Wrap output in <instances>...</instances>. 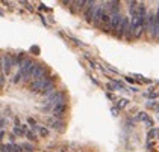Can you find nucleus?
Masks as SVG:
<instances>
[{"instance_id": "3", "label": "nucleus", "mask_w": 159, "mask_h": 152, "mask_svg": "<svg viewBox=\"0 0 159 152\" xmlns=\"http://www.w3.org/2000/svg\"><path fill=\"white\" fill-rule=\"evenodd\" d=\"M129 26H130V17L123 15L121 21H120L117 30H115V36H117V38H124L126 33H127V30H129Z\"/></svg>"}, {"instance_id": "23", "label": "nucleus", "mask_w": 159, "mask_h": 152, "mask_svg": "<svg viewBox=\"0 0 159 152\" xmlns=\"http://www.w3.org/2000/svg\"><path fill=\"white\" fill-rule=\"evenodd\" d=\"M68 39H70L71 42H74V45H82V42H80L79 39H76L74 36H68Z\"/></svg>"}, {"instance_id": "30", "label": "nucleus", "mask_w": 159, "mask_h": 152, "mask_svg": "<svg viewBox=\"0 0 159 152\" xmlns=\"http://www.w3.org/2000/svg\"><path fill=\"white\" fill-rule=\"evenodd\" d=\"M118 110H120L118 107H117V108H111V113H112L114 116H117V115H118Z\"/></svg>"}, {"instance_id": "14", "label": "nucleus", "mask_w": 159, "mask_h": 152, "mask_svg": "<svg viewBox=\"0 0 159 152\" xmlns=\"http://www.w3.org/2000/svg\"><path fill=\"white\" fill-rule=\"evenodd\" d=\"M53 91H55V83H52V84H49L43 92H41V95H46V96H50V95L53 94Z\"/></svg>"}, {"instance_id": "9", "label": "nucleus", "mask_w": 159, "mask_h": 152, "mask_svg": "<svg viewBox=\"0 0 159 152\" xmlns=\"http://www.w3.org/2000/svg\"><path fill=\"white\" fill-rule=\"evenodd\" d=\"M67 112V104L65 103H61V104H58L53 110H52V113H53V117H56V119H61L64 116V113Z\"/></svg>"}, {"instance_id": "26", "label": "nucleus", "mask_w": 159, "mask_h": 152, "mask_svg": "<svg viewBox=\"0 0 159 152\" xmlns=\"http://www.w3.org/2000/svg\"><path fill=\"white\" fill-rule=\"evenodd\" d=\"M27 124H29V125H32V128L37 125V124H35V119H34V117H30V116L27 117Z\"/></svg>"}, {"instance_id": "34", "label": "nucleus", "mask_w": 159, "mask_h": 152, "mask_svg": "<svg viewBox=\"0 0 159 152\" xmlns=\"http://www.w3.org/2000/svg\"><path fill=\"white\" fill-rule=\"evenodd\" d=\"M129 89H130L132 92H138V89H136V87H134V86H132V87H129Z\"/></svg>"}, {"instance_id": "10", "label": "nucleus", "mask_w": 159, "mask_h": 152, "mask_svg": "<svg viewBox=\"0 0 159 152\" xmlns=\"http://www.w3.org/2000/svg\"><path fill=\"white\" fill-rule=\"evenodd\" d=\"M62 125H64V124L61 122V119H56V117H50V119H49V127H50V128L61 129Z\"/></svg>"}, {"instance_id": "22", "label": "nucleus", "mask_w": 159, "mask_h": 152, "mask_svg": "<svg viewBox=\"0 0 159 152\" xmlns=\"http://www.w3.org/2000/svg\"><path fill=\"white\" fill-rule=\"evenodd\" d=\"M5 82H6V77H5V72H0V86H2V87L5 86Z\"/></svg>"}, {"instance_id": "7", "label": "nucleus", "mask_w": 159, "mask_h": 152, "mask_svg": "<svg viewBox=\"0 0 159 152\" xmlns=\"http://www.w3.org/2000/svg\"><path fill=\"white\" fill-rule=\"evenodd\" d=\"M46 71H47V68H46L43 63H35V68H34V72H32V77H30V78L38 80V78L47 77V75H46Z\"/></svg>"}, {"instance_id": "29", "label": "nucleus", "mask_w": 159, "mask_h": 152, "mask_svg": "<svg viewBox=\"0 0 159 152\" xmlns=\"http://www.w3.org/2000/svg\"><path fill=\"white\" fill-rule=\"evenodd\" d=\"M146 96H148V98H156V96H159L158 92H153V94H146Z\"/></svg>"}, {"instance_id": "20", "label": "nucleus", "mask_w": 159, "mask_h": 152, "mask_svg": "<svg viewBox=\"0 0 159 152\" xmlns=\"http://www.w3.org/2000/svg\"><path fill=\"white\" fill-rule=\"evenodd\" d=\"M23 149H25V151H27V152H32V151H34V146H32L30 143H25V145H23Z\"/></svg>"}, {"instance_id": "15", "label": "nucleus", "mask_w": 159, "mask_h": 152, "mask_svg": "<svg viewBox=\"0 0 159 152\" xmlns=\"http://www.w3.org/2000/svg\"><path fill=\"white\" fill-rule=\"evenodd\" d=\"M129 104H130V101H129V99L121 98V99H118V104H117V107H118V108H126Z\"/></svg>"}, {"instance_id": "12", "label": "nucleus", "mask_w": 159, "mask_h": 152, "mask_svg": "<svg viewBox=\"0 0 159 152\" xmlns=\"http://www.w3.org/2000/svg\"><path fill=\"white\" fill-rule=\"evenodd\" d=\"M111 83H112V86L115 87V91H126V86H124V83H123L121 80L112 78V80H111Z\"/></svg>"}, {"instance_id": "25", "label": "nucleus", "mask_w": 159, "mask_h": 152, "mask_svg": "<svg viewBox=\"0 0 159 152\" xmlns=\"http://www.w3.org/2000/svg\"><path fill=\"white\" fill-rule=\"evenodd\" d=\"M30 53H32V54H35V56H38V54H39V48H38L37 45H34V47L30 48Z\"/></svg>"}, {"instance_id": "31", "label": "nucleus", "mask_w": 159, "mask_h": 152, "mask_svg": "<svg viewBox=\"0 0 159 152\" xmlns=\"http://www.w3.org/2000/svg\"><path fill=\"white\" fill-rule=\"evenodd\" d=\"M124 80H126V82H127V83H130V84H132V83H135V80H134V78H132V77H127V75L124 77Z\"/></svg>"}, {"instance_id": "19", "label": "nucleus", "mask_w": 159, "mask_h": 152, "mask_svg": "<svg viewBox=\"0 0 159 152\" xmlns=\"http://www.w3.org/2000/svg\"><path fill=\"white\" fill-rule=\"evenodd\" d=\"M26 136H27V139H29V140H37V134H35V131H32V129H30V131H27V133H26Z\"/></svg>"}, {"instance_id": "17", "label": "nucleus", "mask_w": 159, "mask_h": 152, "mask_svg": "<svg viewBox=\"0 0 159 152\" xmlns=\"http://www.w3.org/2000/svg\"><path fill=\"white\" fill-rule=\"evenodd\" d=\"M20 80H25V78H23V74H21L20 71H18V72H17V74L14 75L12 83H14V84H15V83H18V82H20Z\"/></svg>"}, {"instance_id": "4", "label": "nucleus", "mask_w": 159, "mask_h": 152, "mask_svg": "<svg viewBox=\"0 0 159 152\" xmlns=\"http://www.w3.org/2000/svg\"><path fill=\"white\" fill-rule=\"evenodd\" d=\"M97 5L98 2H86V6H85V14H84V18H85L86 23H93L94 20V14H96V9H97Z\"/></svg>"}, {"instance_id": "21", "label": "nucleus", "mask_w": 159, "mask_h": 152, "mask_svg": "<svg viewBox=\"0 0 159 152\" xmlns=\"http://www.w3.org/2000/svg\"><path fill=\"white\" fill-rule=\"evenodd\" d=\"M88 62H89V66H91V70H98V65L96 63V62H94V60H93V59H89Z\"/></svg>"}, {"instance_id": "16", "label": "nucleus", "mask_w": 159, "mask_h": 152, "mask_svg": "<svg viewBox=\"0 0 159 152\" xmlns=\"http://www.w3.org/2000/svg\"><path fill=\"white\" fill-rule=\"evenodd\" d=\"M147 119H148V116H147V113H144V112H139L136 115V117H135V120H141V122H147Z\"/></svg>"}, {"instance_id": "5", "label": "nucleus", "mask_w": 159, "mask_h": 152, "mask_svg": "<svg viewBox=\"0 0 159 152\" xmlns=\"http://www.w3.org/2000/svg\"><path fill=\"white\" fill-rule=\"evenodd\" d=\"M105 12H106L105 2H98L97 9H96V14H94V20H93V24H94V26H100V24H102V20H103Z\"/></svg>"}, {"instance_id": "8", "label": "nucleus", "mask_w": 159, "mask_h": 152, "mask_svg": "<svg viewBox=\"0 0 159 152\" xmlns=\"http://www.w3.org/2000/svg\"><path fill=\"white\" fill-rule=\"evenodd\" d=\"M0 62H2V72L8 74V72L11 71V68H12V60H11V56H9V54H2Z\"/></svg>"}, {"instance_id": "2", "label": "nucleus", "mask_w": 159, "mask_h": 152, "mask_svg": "<svg viewBox=\"0 0 159 152\" xmlns=\"http://www.w3.org/2000/svg\"><path fill=\"white\" fill-rule=\"evenodd\" d=\"M34 68H35V62L32 59H25L23 63L20 65V72L23 74V78L25 80H29L32 77V72H34Z\"/></svg>"}, {"instance_id": "1", "label": "nucleus", "mask_w": 159, "mask_h": 152, "mask_svg": "<svg viewBox=\"0 0 159 152\" xmlns=\"http://www.w3.org/2000/svg\"><path fill=\"white\" fill-rule=\"evenodd\" d=\"M55 83V77L53 75H47V77H43V78H38V80H34L30 83L29 89L34 92V94H41L49 84Z\"/></svg>"}, {"instance_id": "27", "label": "nucleus", "mask_w": 159, "mask_h": 152, "mask_svg": "<svg viewBox=\"0 0 159 152\" xmlns=\"http://www.w3.org/2000/svg\"><path fill=\"white\" fill-rule=\"evenodd\" d=\"M12 145H14V151H15V152H21V151H23V146L15 145V143H12Z\"/></svg>"}, {"instance_id": "33", "label": "nucleus", "mask_w": 159, "mask_h": 152, "mask_svg": "<svg viewBox=\"0 0 159 152\" xmlns=\"http://www.w3.org/2000/svg\"><path fill=\"white\" fill-rule=\"evenodd\" d=\"M155 105H156L155 101H148V103H147V107H155Z\"/></svg>"}, {"instance_id": "11", "label": "nucleus", "mask_w": 159, "mask_h": 152, "mask_svg": "<svg viewBox=\"0 0 159 152\" xmlns=\"http://www.w3.org/2000/svg\"><path fill=\"white\" fill-rule=\"evenodd\" d=\"M71 11L76 12V11H80V9H85L84 6H86V2H84V0H79V2H71Z\"/></svg>"}, {"instance_id": "24", "label": "nucleus", "mask_w": 159, "mask_h": 152, "mask_svg": "<svg viewBox=\"0 0 159 152\" xmlns=\"http://www.w3.org/2000/svg\"><path fill=\"white\" fill-rule=\"evenodd\" d=\"M6 122H8V120H6V117H5V116L0 117V128H2V129H5V125H6Z\"/></svg>"}, {"instance_id": "13", "label": "nucleus", "mask_w": 159, "mask_h": 152, "mask_svg": "<svg viewBox=\"0 0 159 152\" xmlns=\"http://www.w3.org/2000/svg\"><path fill=\"white\" fill-rule=\"evenodd\" d=\"M32 131H38L43 137H47V136H49V129L46 128V127H43V125H35V127L32 128Z\"/></svg>"}, {"instance_id": "6", "label": "nucleus", "mask_w": 159, "mask_h": 152, "mask_svg": "<svg viewBox=\"0 0 159 152\" xmlns=\"http://www.w3.org/2000/svg\"><path fill=\"white\" fill-rule=\"evenodd\" d=\"M121 18H123V15L120 14V11L111 12V23H109V27H108V32L115 33V30H117L118 24H120V21H121Z\"/></svg>"}, {"instance_id": "18", "label": "nucleus", "mask_w": 159, "mask_h": 152, "mask_svg": "<svg viewBox=\"0 0 159 152\" xmlns=\"http://www.w3.org/2000/svg\"><path fill=\"white\" fill-rule=\"evenodd\" d=\"M156 133H158V129H156V128L150 129V131H148V134H147V140H152V139L156 136Z\"/></svg>"}, {"instance_id": "32", "label": "nucleus", "mask_w": 159, "mask_h": 152, "mask_svg": "<svg viewBox=\"0 0 159 152\" xmlns=\"http://www.w3.org/2000/svg\"><path fill=\"white\" fill-rule=\"evenodd\" d=\"M146 124H147V125H148V127H153V120H152L150 117L147 119V122H146Z\"/></svg>"}, {"instance_id": "28", "label": "nucleus", "mask_w": 159, "mask_h": 152, "mask_svg": "<svg viewBox=\"0 0 159 152\" xmlns=\"http://www.w3.org/2000/svg\"><path fill=\"white\" fill-rule=\"evenodd\" d=\"M38 9H41V11H50V8H47L46 5H43V3H39V8Z\"/></svg>"}]
</instances>
